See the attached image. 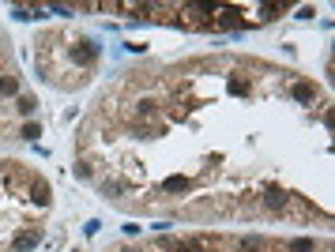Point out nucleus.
Masks as SVG:
<instances>
[{"instance_id":"obj_1","label":"nucleus","mask_w":335,"mask_h":252,"mask_svg":"<svg viewBox=\"0 0 335 252\" xmlns=\"http://www.w3.org/2000/svg\"><path fill=\"white\" fill-rule=\"evenodd\" d=\"M19 91V79L15 75H0V94H15Z\"/></svg>"},{"instance_id":"obj_2","label":"nucleus","mask_w":335,"mask_h":252,"mask_svg":"<svg viewBox=\"0 0 335 252\" xmlns=\"http://www.w3.org/2000/svg\"><path fill=\"white\" fill-rule=\"evenodd\" d=\"M189 189H192V185H189L185 177H169V181H166V192H189Z\"/></svg>"},{"instance_id":"obj_3","label":"nucleus","mask_w":335,"mask_h":252,"mask_svg":"<svg viewBox=\"0 0 335 252\" xmlns=\"http://www.w3.org/2000/svg\"><path fill=\"white\" fill-rule=\"evenodd\" d=\"M268 207L283 211V207H286V196H283V192H268Z\"/></svg>"},{"instance_id":"obj_4","label":"nucleus","mask_w":335,"mask_h":252,"mask_svg":"<svg viewBox=\"0 0 335 252\" xmlns=\"http://www.w3.org/2000/svg\"><path fill=\"white\" fill-rule=\"evenodd\" d=\"M294 94H298V98H313L316 87H313V83H298V87H294Z\"/></svg>"}]
</instances>
